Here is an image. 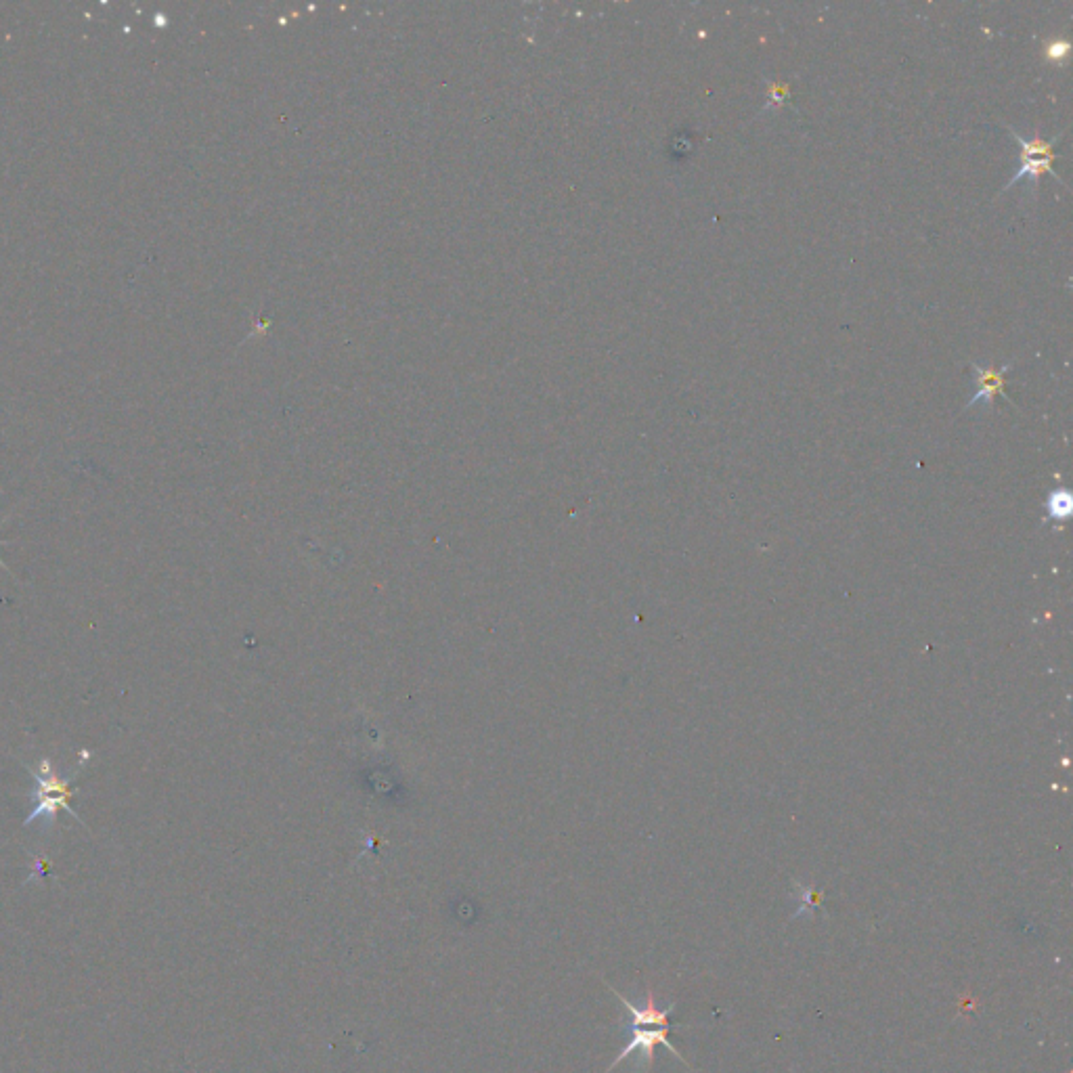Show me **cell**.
I'll list each match as a JSON object with an SVG mask.
<instances>
[{"label": "cell", "instance_id": "1", "mask_svg": "<svg viewBox=\"0 0 1073 1073\" xmlns=\"http://www.w3.org/2000/svg\"><path fill=\"white\" fill-rule=\"evenodd\" d=\"M26 770L36 780V791L32 793V797L36 799V805L30 812V816L26 818L24 826H30L36 820H45L47 824L53 826L57 822L59 809H65L70 816H74L78 822L84 824V820L70 807V799L78 793V788H72L70 780L59 778L49 759H40L36 770L26 765Z\"/></svg>", "mask_w": 1073, "mask_h": 1073}, {"label": "cell", "instance_id": "2", "mask_svg": "<svg viewBox=\"0 0 1073 1073\" xmlns=\"http://www.w3.org/2000/svg\"><path fill=\"white\" fill-rule=\"evenodd\" d=\"M629 1027H631L629 1042H627V1046L621 1050L619 1057H617L615 1061H612V1065L606 1069V1073L615 1069L617 1065H621L623 1061H627L633 1053H640V1055H642L640 1061H638V1067H646V1069H648V1067L652 1065V1061H654V1046H656V1044L667 1046V1048L671 1050V1053H673V1057H677L682 1063H686V1059L680 1055V1050H677V1048L671 1044V1040H669V1025H640V1023H633V1021H631Z\"/></svg>", "mask_w": 1073, "mask_h": 1073}, {"label": "cell", "instance_id": "3", "mask_svg": "<svg viewBox=\"0 0 1073 1073\" xmlns=\"http://www.w3.org/2000/svg\"><path fill=\"white\" fill-rule=\"evenodd\" d=\"M1011 367H1013V361H1011V363H1006V365H1002L1000 369L981 367V365H977V363H971V369H973V374H975V380H977V386H979V388H977V392L973 394V397L969 399V403L965 405V409L977 407V405H981V403H983V405H988V407H992V405H994V399L998 397V394H1002V397H1004L1006 401L1013 403V401L1009 399V394H1006V388H1004V386H1006L1004 378H1006V374H1009V369H1011Z\"/></svg>", "mask_w": 1073, "mask_h": 1073}, {"label": "cell", "instance_id": "4", "mask_svg": "<svg viewBox=\"0 0 1073 1073\" xmlns=\"http://www.w3.org/2000/svg\"><path fill=\"white\" fill-rule=\"evenodd\" d=\"M1053 162H1055V158H1036V156H1023V153H1021V166H1019V170L1015 172V177L1002 187L1000 195L1006 193L1009 189H1013V187H1015L1017 183H1021V181H1029V187L1036 189V183H1038V179L1042 177L1044 172L1053 174V177H1055L1061 185H1065L1063 179L1057 174V170L1053 168Z\"/></svg>", "mask_w": 1073, "mask_h": 1073}, {"label": "cell", "instance_id": "5", "mask_svg": "<svg viewBox=\"0 0 1073 1073\" xmlns=\"http://www.w3.org/2000/svg\"><path fill=\"white\" fill-rule=\"evenodd\" d=\"M1071 512V495L1069 491H1053L1048 497V516L1055 518V520H1061V518H1067Z\"/></svg>", "mask_w": 1073, "mask_h": 1073}, {"label": "cell", "instance_id": "6", "mask_svg": "<svg viewBox=\"0 0 1073 1073\" xmlns=\"http://www.w3.org/2000/svg\"><path fill=\"white\" fill-rule=\"evenodd\" d=\"M788 93H791V91H788V86H786V84L768 82V103H765L763 112H768V109H776V107L784 105Z\"/></svg>", "mask_w": 1073, "mask_h": 1073}, {"label": "cell", "instance_id": "7", "mask_svg": "<svg viewBox=\"0 0 1073 1073\" xmlns=\"http://www.w3.org/2000/svg\"><path fill=\"white\" fill-rule=\"evenodd\" d=\"M1069 51H1071L1069 42H1067V40H1061V38L1050 40L1048 45L1044 47V55H1046V59H1048V61H1053V63H1061V61L1069 55Z\"/></svg>", "mask_w": 1073, "mask_h": 1073}, {"label": "cell", "instance_id": "8", "mask_svg": "<svg viewBox=\"0 0 1073 1073\" xmlns=\"http://www.w3.org/2000/svg\"><path fill=\"white\" fill-rule=\"evenodd\" d=\"M0 543H3V541H0ZM0 568H3V571H9V568H7V564H5L3 560H0Z\"/></svg>", "mask_w": 1073, "mask_h": 1073}]
</instances>
